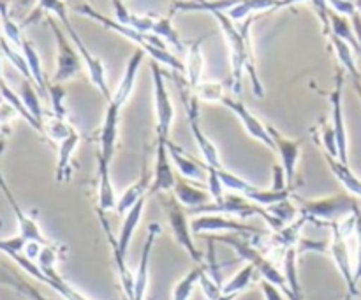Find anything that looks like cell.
<instances>
[{
	"label": "cell",
	"mask_w": 361,
	"mask_h": 300,
	"mask_svg": "<svg viewBox=\"0 0 361 300\" xmlns=\"http://www.w3.org/2000/svg\"><path fill=\"white\" fill-rule=\"evenodd\" d=\"M212 16L217 20L219 27H221L222 34H224L226 41H228L229 53H231V83L233 90H242V73L243 69L249 71L250 80H252V88L256 92L257 97H263L264 90L261 85L259 76L256 71V59H254V48H252V35H250V25H252V18H247L242 25H236L231 18L226 13L215 11L210 13Z\"/></svg>",
	"instance_id": "1"
},
{
	"label": "cell",
	"mask_w": 361,
	"mask_h": 300,
	"mask_svg": "<svg viewBox=\"0 0 361 300\" xmlns=\"http://www.w3.org/2000/svg\"><path fill=\"white\" fill-rule=\"evenodd\" d=\"M76 11L78 13L85 14V16L92 18V20L97 21V23H101L102 27H106L108 30L116 32V34H120L122 37H127L129 41H133L134 44L140 46V49L148 53L154 62L164 64V66H168L173 73H185V64L180 62L173 53H169L168 44L155 34H147V32H140L136 30V28L122 25L120 21L111 20V18L104 16V14H101L99 11H95L94 7H90L88 4H80V6H76Z\"/></svg>",
	"instance_id": "2"
},
{
	"label": "cell",
	"mask_w": 361,
	"mask_h": 300,
	"mask_svg": "<svg viewBox=\"0 0 361 300\" xmlns=\"http://www.w3.org/2000/svg\"><path fill=\"white\" fill-rule=\"evenodd\" d=\"M41 9L51 11V13H55L56 16L60 18V21H62L63 27H66L67 34H69L71 39H73L74 46H76V49H78V53H80L81 60H83L85 67H87L88 76H90L92 83H94L95 87H97V90L104 95L106 101H109L113 94L109 92L108 80H106L104 64H102L101 59H97V56H95L94 53L87 48V44H85L83 39L80 37V34L76 32V28L73 27V23L69 21V16H67L66 4H63L62 0H41Z\"/></svg>",
	"instance_id": "3"
},
{
	"label": "cell",
	"mask_w": 361,
	"mask_h": 300,
	"mask_svg": "<svg viewBox=\"0 0 361 300\" xmlns=\"http://www.w3.org/2000/svg\"><path fill=\"white\" fill-rule=\"evenodd\" d=\"M358 208V198H355L353 194H334V196L321 198V200L302 201L300 215H303L307 222L328 226L331 222H341L348 215L355 214Z\"/></svg>",
	"instance_id": "4"
},
{
	"label": "cell",
	"mask_w": 361,
	"mask_h": 300,
	"mask_svg": "<svg viewBox=\"0 0 361 300\" xmlns=\"http://www.w3.org/2000/svg\"><path fill=\"white\" fill-rule=\"evenodd\" d=\"M159 200H161L162 208L166 212V217H168L169 228H171V233L176 242H178V246H182L187 251L190 260L196 261V265H204L203 253L197 249L196 242L192 239V226H190L189 221V210L176 200V196L173 193L159 194Z\"/></svg>",
	"instance_id": "5"
},
{
	"label": "cell",
	"mask_w": 361,
	"mask_h": 300,
	"mask_svg": "<svg viewBox=\"0 0 361 300\" xmlns=\"http://www.w3.org/2000/svg\"><path fill=\"white\" fill-rule=\"evenodd\" d=\"M176 85H178V90L180 95H182V101L183 106H185V112H187V119H189V127H190V133H192V138L196 140L197 148H200L201 155L204 159V164L212 166V168H224L221 161V155H219L217 147L214 145V141L203 133L200 126V99L197 95L194 94L192 88L189 87L187 80L180 81L176 78Z\"/></svg>",
	"instance_id": "6"
},
{
	"label": "cell",
	"mask_w": 361,
	"mask_h": 300,
	"mask_svg": "<svg viewBox=\"0 0 361 300\" xmlns=\"http://www.w3.org/2000/svg\"><path fill=\"white\" fill-rule=\"evenodd\" d=\"M152 80H154V108H155V131H157V140L168 141L171 134L173 120H175V106H173L169 92L166 88L164 73L159 67L157 62L152 60Z\"/></svg>",
	"instance_id": "7"
},
{
	"label": "cell",
	"mask_w": 361,
	"mask_h": 300,
	"mask_svg": "<svg viewBox=\"0 0 361 300\" xmlns=\"http://www.w3.org/2000/svg\"><path fill=\"white\" fill-rule=\"evenodd\" d=\"M328 226L331 229V239L328 242V253H330L337 270L341 272L345 286H348V295H358V288H356L355 281V265H353L351 247H349V236L342 233V229L338 228V222H331Z\"/></svg>",
	"instance_id": "8"
},
{
	"label": "cell",
	"mask_w": 361,
	"mask_h": 300,
	"mask_svg": "<svg viewBox=\"0 0 361 300\" xmlns=\"http://www.w3.org/2000/svg\"><path fill=\"white\" fill-rule=\"evenodd\" d=\"M49 27H51L56 41V69L55 76H53V83L62 85L63 81L73 80V78H76L81 73V62L83 60H81L76 46L73 48L69 39L66 37L62 28L55 21L49 20Z\"/></svg>",
	"instance_id": "9"
},
{
	"label": "cell",
	"mask_w": 361,
	"mask_h": 300,
	"mask_svg": "<svg viewBox=\"0 0 361 300\" xmlns=\"http://www.w3.org/2000/svg\"><path fill=\"white\" fill-rule=\"evenodd\" d=\"M11 260L16 261L18 267L23 268L28 275H32L34 279H37V281L44 282V284L49 286L51 289H55V292L59 293L60 296H63L66 300H90L88 296H85L83 293L78 292L74 286H71L69 282H67L56 270L41 272V268L37 267V263H35V261L27 260L23 254H14Z\"/></svg>",
	"instance_id": "10"
},
{
	"label": "cell",
	"mask_w": 361,
	"mask_h": 300,
	"mask_svg": "<svg viewBox=\"0 0 361 300\" xmlns=\"http://www.w3.org/2000/svg\"><path fill=\"white\" fill-rule=\"evenodd\" d=\"M342 88H344V71H338L337 78H335V88L330 94V104H331V127L335 131V138H337V148H338V161L349 164V140H348V129H345L344 120V102H342Z\"/></svg>",
	"instance_id": "11"
},
{
	"label": "cell",
	"mask_w": 361,
	"mask_h": 300,
	"mask_svg": "<svg viewBox=\"0 0 361 300\" xmlns=\"http://www.w3.org/2000/svg\"><path fill=\"white\" fill-rule=\"evenodd\" d=\"M192 233L201 235V233H238V235H261V229L247 224V222L236 221V219L226 217L222 214H204L190 221Z\"/></svg>",
	"instance_id": "12"
},
{
	"label": "cell",
	"mask_w": 361,
	"mask_h": 300,
	"mask_svg": "<svg viewBox=\"0 0 361 300\" xmlns=\"http://www.w3.org/2000/svg\"><path fill=\"white\" fill-rule=\"evenodd\" d=\"M176 186V175L173 172V161L169 157L168 143L162 140L155 141V161L154 172H152L150 193L148 194H162L173 193Z\"/></svg>",
	"instance_id": "13"
},
{
	"label": "cell",
	"mask_w": 361,
	"mask_h": 300,
	"mask_svg": "<svg viewBox=\"0 0 361 300\" xmlns=\"http://www.w3.org/2000/svg\"><path fill=\"white\" fill-rule=\"evenodd\" d=\"M0 191H2V194L6 196L7 203L11 205V208H13L14 212V217H16V222H18V235L23 236L27 242H39L42 244V246H46V244H49V240L46 239L44 233L41 232V226H39V222L35 221L34 215H30L28 212H25L23 208L20 207V203H18V200L14 198L13 191L9 189V186H7L6 179H4L2 172H0Z\"/></svg>",
	"instance_id": "14"
},
{
	"label": "cell",
	"mask_w": 361,
	"mask_h": 300,
	"mask_svg": "<svg viewBox=\"0 0 361 300\" xmlns=\"http://www.w3.org/2000/svg\"><path fill=\"white\" fill-rule=\"evenodd\" d=\"M268 131H270L271 140H274L275 152L281 157V164L286 173L288 186L293 187V182L296 179V168H298L300 155H302V141L293 140V138H288L286 134L279 133L274 126H268Z\"/></svg>",
	"instance_id": "15"
},
{
	"label": "cell",
	"mask_w": 361,
	"mask_h": 300,
	"mask_svg": "<svg viewBox=\"0 0 361 300\" xmlns=\"http://www.w3.org/2000/svg\"><path fill=\"white\" fill-rule=\"evenodd\" d=\"M221 104H224L226 108H229L236 116H238L240 122H242V126L245 127V131L249 136L256 138L257 141H261V143L267 145L268 148L275 150V145H274V140H271L270 131H268V126H264V124L261 122V120L257 119V116L254 115V113L250 112V109L247 108L242 101L229 97V95H224L221 101Z\"/></svg>",
	"instance_id": "16"
},
{
	"label": "cell",
	"mask_w": 361,
	"mask_h": 300,
	"mask_svg": "<svg viewBox=\"0 0 361 300\" xmlns=\"http://www.w3.org/2000/svg\"><path fill=\"white\" fill-rule=\"evenodd\" d=\"M161 232H162V228L159 222L150 224V228H148V235H147V239H145L143 251H141L140 265H137V270H136V274H134L133 300H145V296H147L148 282H150V256H152V251H154L155 239L161 235Z\"/></svg>",
	"instance_id": "17"
},
{
	"label": "cell",
	"mask_w": 361,
	"mask_h": 300,
	"mask_svg": "<svg viewBox=\"0 0 361 300\" xmlns=\"http://www.w3.org/2000/svg\"><path fill=\"white\" fill-rule=\"evenodd\" d=\"M120 109L113 102H108L104 113V120H102L101 133H99V155L106 159V161H113V154H115L116 138H118V120H120Z\"/></svg>",
	"instance_id": "18"
},
{
	"label": "cell",
	"mask_w": 361,
	"mask_h": 300,
	"mask_svg": "<svg viewBox=\"0 0 361 300\" xmlns=\"http://www.w3.org/2000/svg\"><path fill=\"white\" fill-rule=\"evenodd\" d=\"M95 161H97V207L106 214L115 210L118 198L111 182V162L99 155V152H95Z\"/></svg>",
	"instance_id": "19"
},
{
	"label": "cell",
	"mask_w": 361,
	"mask_h": 300,
	"mask_svg": "<svg viewBox=\"0 0 361 300\" xmlns=\"http://www.w3.org/2000/svg\"><path fill=\"white\" fill-rule=\"evenodd\" d=\"M143 56H145V52L140 48L133 53V56H130L129 62H127L126 71H123L122 80H120L118 87L115 88V92H113L111 99H109L108 102H113V104H116L118 108H123V104L129 101L130 94H133L134 90V85H136V78H137V73H140Z\"/></svg>",
	"instance_id": "20"
},
{
	"label": "cell",
	"mask_w": 361,
	"mask_h": 300,
	"mask_svg": "<svg viewBox=\"0 0 361 300\" xmlns=\"http://www.w3.org/2000/svg\"><path fill=\"white\" fill-rule=\"evenodd\" d=\"M173 194H175L176 200H178L187 210H194V208H200L212 201L208 189H203L200 184L192 186V184L187 179H183V176H176V186L175 189H173Z\"/></svg>",
	"instance_id": "21"
},
{
	"label": "cell",
	"mask_w": 361,
	"mask_h": 300,
	"mask_svg": "<svg viewBox=\"0 0 361 300\" xmlns=\"http://www.w3.org/2000/svg\"><path fill=\"white\" fill-rule=\"evenodd\" d=\"M168 143V150H169V157H171L173 166L178 169L180 176L187 180H197L201 182L203 180V162H197L187 154L183 148H180L178 145L173 143L171 140L166 141Z\"/></svg>",
	"instance_id": "22"
},
{
	"label": "cell",
	"mask_w": 361,
	"mask_h": 300,
	"mask_svg": "<svg viewBox=\"0 0 361 300\" xmlns=\"http://www.w3.org/2000/svg\"><path fill=\"white\" fill-rule=\"evenodd\" d=\"M81 136L76 129L62 141L59 143V162H56V182L66 184L67 180H71V161H73V155L76 152V148L80 147Z\"/></svg>",
	"instance_id": "23"
},
{
	"label": "cell",
	"mask_w": 361,
	"mask_h": 300,
	"mask_svg": "<svg viewBox=\"0 0 361 300\" xmlns=\"http://www.w3.org/2000/svg\"><path fill=\"white\" fill-rule=\"evenodd\" d=\"M150 184H152V176L150 173H148V169H145L143 176H141L140 180H136V182H134L133 186H130L129 189L118 198V201H116V208H115L116 214L118 215L127 214V212H129L137 201L147 198V194L150 193Z\"/></svg>",
	"instance_id": "24"
},
{
	"label": "cell",
	"mask_w": 361,
	"mask_h": 300,
	"mask_svg": "<svg viewBox=\"0 0 361 300\" xmlns=\"http://www.w3.org/2000/svg\"><path fill=\"white\" fill-rule=\"evenodd\" d=\"M201 42L203 39L190 42L189 49H187V62H185V80L192 90H196L197 85L201 83V74H203L204 56L203 49H201Z\"/></svg>",
	"instance_id": "25"
},
{
	"label": "cell",
	"mask_w": 361,
	"mask_h": 300,
	"mask_svg": "<svg viewBox=\"0 0 361 300\" xmlns=\"http://www.w3.org/2000/svg\"><path fill=\"white\" fill-rule=\"evenodd\" d=\"M323 157L326 159L331 173L341 180V184L349 191V194H353L355 198H361V179L355 172H353L351 168H349V164H344V162L331 157L330 154H324V152H323Z\"/></svg>",
	"instance_id": "26"
},
{
	"label": "cell",
	"mask_w": 361,
	"mask_h": 300,
	"mask_svg": "<svg viewBox=\"0 0 361 300\" xmlns=\"http://www.w3.org/2000/svg\"><path fill=\"white\" fill-rule=\"evenodd\" d=\"M282 268H284L282 274H284L293 299L303 300L302 286H300L298 279V249H296V247H289L288 251H284V256H282Z\"/></svg>",
	"instance_id": "27"
},
{
	"label": "cell",
	"mask_w": 361,
	"mask_h": 300,
	"mask_svg": "<svg viewBox=\"0 0 361 300\" xmlns=\"http://www.w3.org/2000/svg\"><path fill=\"white\" fill-rule=\"evenodd\" d=\"M328 18H330V34L341 37L342 41L348 42V44L355 49V52L361 53V44L355 34V28H353V25L349 23L348 18L342 16V14H338V13H335V11H331V9H330V14H328Z\"/></svg>",
	"instance_id": "28"
},
{
	"label": "cell",
	"mask_w": 361,
	"mask_h": 300,
	"mask_svg": "<svg viewBox=\"0 0 361 300\" xmlns=\"http://www.w3.org/2000/svg\"><path fill=\"white\" fill-rule=\"evenodd\" d=\"M74 131V127L67 122L66 119H60L56 115H46L42 116V134H44L48 140H51L53 143H62L67 136Z\"/></svg>",
	"instance_id": "29"
},
{
	"label": "cell",
	"mask_w": 361,
	"mask_h": 300,
	"mask_svg": "<svg viewBox=\"0 0 361 300\" xmlns=\"http://www.w3.org/2000/svg\"><path fill=\"white\" fill-rule=\"evenodd\" d=\"M279 2H281V0H242L238 6L229 9L226 14H228L233 21H242L250 18V14L257 13V11L279 9Z\"/></svg>",
	"instance_id": "30"
},
{
	"label": "cell",
	"mask_w": 361,
	"mask_h": 300,
	"mask_svg": "<svg viewBox=\"0 0 361 300\" xmlns=\"http://www.w3.org/2000/svg\"><path fill=\"white\" fill-rule=\"evenodd\" d=\"M21 49H23L25 62H27L28 71H30L32 81L37 85V88L41 90V94L46 95V94H48V87H46L44 74H42V69H41V59H39L37 52H35V48L28 41H23V44H21Z\"/></svg>",
	"instance_id": "31"
},
{
	"label": "cell",
	"mask_w": 361,
	"mask_h": 300,
	"mask_svg": "<svg viewBox=\"0 0 361 300\" xmlns=\"http://www.w3.org/2000/svg\"><path fill=\"white\" fill-rule=\"evenodd\" d=\"M201 275H203V265H196L192 270L187 272L173 288V300H190L196 286H200Z\"/></svg>",
	"instance_id": "32"
},
{
	"label": "cell",
	"mask_w": 361,
	"mask_h": 300,
	"mask_svg": "<svg viewBox=\"0 0 361 300\" xmlns=\"http://www.w3.org/2000/svg\"><path fill=\"white\" fill-rule=\"evenodd\" d=\"M152 34L161 37L166 44H171L173 48H176L178 52H182L183 49V42L180 41L178 32L173 28L171 20H169V18L152 16Z\"/></svg>",
	"instance_id": "33"
},
{
	"label": "cell",
	"mask_w": 361,
	"mask_h": 300,
	"mask_svg": "<svg viewBox=\"0 0 361 300\" xmlns=\"http://www.w3.org/2000/svg\"><path fill=\"white\" fill-rule=\"evenodd\" d=\"M330 39H331V46H334V49H335V53H337L338 60H341L342 67H344V69L351 74L353 80H361V73L358 71V67H356L351 46L334 34H330Z\"/></svg>",
	"instance_id": "34"
},
{
	"label": "cell",
	"mask_w": 361,
	"mask_h": 300,
	"mask_svg": "<svg viewBox=\"0 0 361 300\" xmlns=\"http://www.w3.org/2000/svg\"><path fill=\"white\" fill-rule=\"evenodd\" d=\"M254 274H256V268H254V265L247 263L242 270L236 272V274L233 275V277L229 279L224 286H222V295L238 296L240 293L245 292V289L249 288L250 282H252Z\"/></svg>",
	"instance_id": "35"
},
{
	"label": "cell",
	"mask_w": 361,
	"mask_h": 300,
	"mask_svg": "<svg viewBox=\"0 0 361 300\" xmlns=\"http://www.w3.org/2000/svg\"><path fill=\"white\" fill-rule=\"evenodd\" d=\"M21 101H23L25 108L28 109V113H30V115L34 116V119L37 120L42 127V116H44V113H42L41 101H39L37 92L34 90V87H32L30 81H25L23 87H21Z\"/></svg>",
	"instance_id": "36"
},
{
	"label": "cell",
	"mask_w": 361,
	"mask_h": 300,
	"mask_svg": "<svg viewBox=\"0 0 361 300\" xmlns=\"http://www.w3.org/2000/svg\"><path fill=\"white\" fill-rule=\"evenodd\" d=\"M317 140V143L323 145L324 154H330L331 157L338 159V148H337V138H335V131L331 127V124L321 122V127H317V133L314 134Z\"/></svg>",
	"instance_id": "37"
},
{
	"label": "cell",
	"mask_w": 361,
	"mask_h": 300,
	"mask_svg": "<svg viewBox=\"0 0 361 300\" xmlns=\"http://www.w3.org/2000/svg\"><path fill=\"white\" fill-rule=\"evenodd\" d=\"M60 256V247L56 244L49 242L46 246H42L41 254L37 258V267L41 268V272H49V270H56V261H59Z\"/></svg>",
	"instance_id": "38"
},
{
	"label": "cell",
	"mask_w": 361,
	"mask_h": 300,
	"mask_svg": "<svg viewBox=\"0 0 361 300\" xmlns=\"http://www.w3.org/2000/svg\"><path fill=\"white\" fill-rule=\"evenodd\" d=\"M194 94L197 95L200 101L207 102H221L222 97H224V88H222L221 83H212V81H204V83H200L194 90Z\"/></svg>",
	"instance_id": "39"
},
{
	"label": "cell",
	"mask_w": 361,
	"mask_h": 300,
	"mask_svg": "<svg viewBox=\"0 0 361 300\" xmlns=\"http://www.w3.org/2000/svg\"><path fill=\"white\" fill-rule=\"evenodd\" d=\"M48 95L51 99L53 115L60 116V119H67V108H66V90L62 85L53 83L48 87Z\"/></svg>",
	"instance_id": "40"
},
{
	"label": "cell",
	"mask_w": 361,
	"mask_h": 300,
	"mask_svg": "<svg viewBox=\"0 0 361 300\" xmlns=\"http://www.w3.org/2000/svg\"><path fill=\"white\" fill-rule=\"evenodd\" d=\"M25 246H27V240L21 235L9 236V239H0V253L7 254L9 258H13L14 254H23Z\"/></svg>",
	"instance_id": "41"
},
{
	"label": "cell",
	"mask_w": 361,
	"mask_h": 300,
	"mask_svg": "<svg viewBox=\"0 0 361 300\" xmlns=\"http://www.w3.org/2000/svg\"><path fill=\"white\" fill-rule=\"evenodd\" d=\"M7 281H9L13 286H16V288L20 289V292L23 293V295H27L30 300H49L48 296L41 295V292H39V289H35L34 286L28 284V282L21 281V279H18V277H9V279H7Z\"/></svg>",
	"instance_id": "42"
},
{
	"label": "cell",
	"mask_w": 361,
	"mask_h": 300,
	"mask_svg": "<svg viewBox=\"0 0 361 300\" xmlns=\"http://www.w3.org/2000/svg\"><path fill=\"white\" fill-rule=\"evenodd\" d=\"M328 7L345 18L348 16L353 18L356 13H358V11H356L355 2H351V0H328Z\"/></svg>",
	"instance_id": "43"
},
{
	"label": "cell",
	"mask_w": 361,
	"mask_h": 300,
	"mask_svg": "<svg viewBox=\"0 0 361 300\" xmlns=\"http://www.w3.org/2000/svg\"><path fill=\"white\" fill-rule=\"evenodd\" d=\"M314 4V9H316L317 16L321 18L323 21V27H324V34H330V7H328V0H310Z\"/></svg>",
	"instance_id": "44"
},
{
	"label": "cell",
	"mask_w": 361,
	"mask_h": 300,
	"mask_svg": "<svg viewBox=\"0 0 361 300\" xmlns=\"http://www.w3.org/2000/svg\"><path fill=\"white\" fill-rule=\"evenodd\" d=\"M261 292H263L264 300H286V295L268 281H261Z\"/></svg>",
	"instance_id": "45"
},
{
	"label": "cell",
	"mask_w": 361,
	"mask_h": 300,
	"mask_svg": "<svg viewBox=\"0 0 361 300\" xmlns=\"http://www.w3.org/2000/svg\"><path fill=\"white\" fill-rule=\"evenodd\" d=\"M355 281H361V236L356 235V261H355Z\"/></svg>",
	"instance_id": "46"
},
{
	"label": "cell",
	"mask_w": 361,
	"mask_h": 300,
	"mask_svg": "<svg viewBox=\"0 0 361 300\" xmlns=\"http://www.w3.org/2000/svg\"><path fill=\"white\" fill-rule=\"evenodd\" d=\"M355 217H356V235L361 236V207L355 212Z\"/></svg>",
	"instance_id": "47"
},
{
	"label": "cell",
	"mask_w": 361,
	"mask_h": 300,
	"mask_svg": "<svg viewBox=\"0 0 361 300\" xmlns=\"http://www.w3.org/2000/svg\"><path fill=\"white\" fill-rule=\"evenodd\" d=\"M353 83H355L356 92H358V95H360V99H361V80H353Z\"/></svg>",
	"instance_id": "48"
},
{
	"label": "cell",
	"mask_w": 361,
	"mask_h": 300,
	"mask_svg": "<svg viewBox=\"0 0 361 300\" xmlns=\"http://www.w3.org/2000/svg\"><path fill=\"white\" fill-rule=\"evenodd\" d=\"M236 295H221L217 300H235Z\"/></svg>",
	"instance_id": "49"
},
{
	"label": "cell",
	"mask_w": 361,
	"mask_h": 300,
	"mask_svg": "<svg viewBox=\"0 0 361 300\" xmlns=\"http://www.w3.org/2000/svg\"><path fill=\"white\" fill-rule=\"evenodd\" d=\"M355 6H356V11L361 14V0H355Z\"/></svg>",
	"instance_id": "50"
},
{
	"label": "cell",
	"mask_w": 361,
	"mask_h": 300,
	"mask_svg": "<svg viewBox=\"0 0 361 300\" xmlns=\"http://www.w3.org/2000/svg\"><path fill=\"white\" fill-rule=\"evenodd\" d=\"M353 299V296L351 295H348V296H345V300H351Z\"/></svg>",
	"instance_id": "51"
},
{
	"label": "cell",
	"mask_w": 361,
	"mask_h": 300,
	"mask_svg": "<svg viewBox=\"0 0 361 300\" xmlns=\"http://www.w3.org/2000/svg\"><path fill=\"white\" fill-rule=\"evenodd\" d=\"M351 2H355V0H351Z\"/></svg>",
	"instance_id": "52"
}]
</instances>
